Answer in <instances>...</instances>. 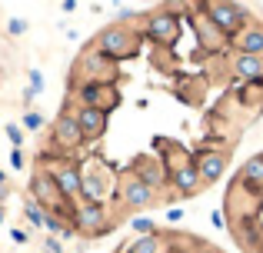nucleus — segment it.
Masks as SVG:
<instances>
[{
	"label": "nucleus",
	"instance_id": "nucleus-31",
	"mask_svg": "<svg viewBox=\"0 0 263 253\" xmlns=\"http://www.w3.org/2000/svg\"><path fill=\"white\" fill-rule=\"evenodd\" d=\"M10 167H24V153H20V150H10Z\"/></svg>",
	"mask_w": 263,
	"mask_h": 253
},
{
	"label": "nucleus",
	"instance_id": "nucleus-22",
	"mask_svg": "<svg viewBox=\"0 0 263 253\" xmlns=\"http://www.w3.org/2000/svg\"><path fill=\"white\" fill-rule=\"evenodd\" d=\"M44 230H50V233H60V237H64V233H67V223L60 220L57 213H44Z\"/></svg>",
	"mask_w": 263,
	"mask_h": 253
},
{
	"label": "nucleus",
	"instance_id": "nucleus-30",
	"mask_svg": "<svg viewBox=\"0 0 263 253\" xmlns=\"http://www.w3.org/2000/svg\"><path fill=\"white\" fill-rule=\"evenodd\" d=\"M167 220L170 223H180V220H183V210H180V207H170L167 210Z\"/></svg>",
	"mask_w": 263,
	"mask_h": 253
},
{
	"label": "nucleus",
	"instance_id": "nucleus-17",
	"mask_svg": "<svg viewBox=\"0 0 263 253\" xmlns=\"http://www.w3.org/2000/svg\"><path fill=\"white\" fill-rule=\"evenodd\" d=\"M170 180H174V187H177L180 197H193L200 187H203V183H200V177H197V167H190V163L177 167L174 173H170Z\"/></svg>",
	"mask_w": 263,
	"mask_h": 253
},
{
	"label": "nucleus",
	"instance_id": "nucleus-5",
	"mask_svg": "<svg viewBox=\"0 0 263 253\" xmlns=\"http://www.w3.org/2000/svg\"><path fill=\"white\" fill-rule=\"evenodd\" d=\"M73 227L84 237H103V233L114 230V223H110L103 203H80V207L73 210Z\"/></svg>",
	"mask_w": 263,
	"mask_h": 253
},
{
	"label": "nucleus",
	"instance_id": "nucleus-13",
	"mask_svg": "<svg viewBox=\"0 0 263 253\" xmlns=\"http://www.w3.org/2000/svg\"><path fill=\"white\" fill-rule=\"evenodd\" d=\"M134 177L140 183H147L154 193L163 190V167L154 160V157H137V160H134Z\"/></svg>",
	"mask_w": 263,
	"mask_h": 253
},
{
	"label": "nucleus",
	"instance_id": "nucleus-16",
	"mask_svg": "<svg viewBox=\"0 0 263 253\" xmlns=\"http://www.w3.org/2000/svg\"><path fill=\"white\" fill-rule=\"evenodd\" d=\"M73 117H77V127H80V133H84V140H93V137H100L103 130H107V113H100V110L80 107Z\"/></svg>",
	"mask_w": 263,
	"mask_h": 253
},
{
	"label": "nucleus",
	"instance_id": "nucleus-9",
	"mask_svg": "<svg viewBox=\"0 0 263 253\" xmlns=\"http://www.w3.org/2000/svg\"><path fill=\"white\" fill-rule=\"evenodd\" d=\"M147 33L157 40V44H170V40H177V33H180V20L174 13H167V10L150 13L147 17Z\"/></svg>",
	"mask_w": 263,
	"mask_h": 253
},
{
	"label": "nucleus",
	"instance_id": "nucleus-11",
	"mask_svg": "<svg viewBox=\"0 0 263 253\" xmlns=\"http://www.w3.org/2000/svg\"><path fill=\"white\" fill-rule=\"evenodd\" d=\"M233 47L243 57H263V27L260 24H247L243 30L233 37Z\"/></svg>",
	"mask_w": 263,
	"mask_h": 253
},
{
	"label": "nucleus",
	"instance_id": "nucleus-12",
	"mask_svg": "<svg viewBox=\"0 0 263 253\" xmlns=\"http://www.w3.org/2000/svg\"><path fill=\"white\" fill-rule=\"evenodd\" d=\"M223 170H227V153H220V150H206L203 157H200V163H197V177H200V183H217L220 177H223Z\"/></svg>",
	"mask_w": 263,
	"mask_h": 253
},
{
	"label": "nucleus",
	"instance_id": "nucleus-29",
	"mask_svg": "<svg viewBox=\"0 0 263 253\" xmlns=\"http://www.w3.org/2000/svg\"><path fill=\"white\" fill-rule=\"evenodd\" d=\"M44 250H47V253H64V247H60V240H53V237H47Z\"/></svg>",
	"mask_w": 263,
	"mask_h": 253
},
{
	"label": "nucleus",
	"instance_id": "nucleus-26",
	"mask_svg": "<svg viewBox=\"0 0 263 253\" xmlns=\"http://www.w3.org/2000/svg\"><path fill=\"white\" fill-rule=\"evenodd\" d=\"M130 230H140V237H150L154 220H147V217H137V220H130Z\"/></svg>",
	"mask_w": 263,
	"mask_h": 253
},
{
	"label": "nucleus",
	"instance_id": "nucleus-25",
	"mask_svg": "<svg viewBox=\"0 0 263 253\" xmlns=\"http://www.w3.org/2000/svg\"><path fill=\"white\" fill-rule=\"evenodd\" d=\"M7 140L13 143V150H20V143H24V130L17 124H7Z\"/></svg>",
	"mask_w": 263,
	"mask_h": 253
},
{
	"label": "nucleus",
	"instance_id": "nucleus-19",
	"mask_svg": "<svg viewBox=\"0 0 263 253\" xmlns=\"http://www.w3.org/2000/svg\"><path fill=\"white\" fill-rule=\"evenodd\" d=\"M120 253H167V243H163L157 233H150V237H140V240H134L130 247H123Z\"/></svg>",
	"mask_w": 263,
	"mask_h": 253
},
{
	"label": "nucleus",
	"instance_id": "nucleus-10",
	"mask_svg": "<svg viewBox=\"0 0 263 253\" xmlns=\"http://www.w3.org/2000/svg\"><path fill=\"white\" fill-rule=\"evenodd\" d=\"M53 140L60 143L64 150H77L80 143H84V133H80L77 127V117H70V113H60L57 120H53Z\"/></svg>",
	"mask_w": 263,
	"mask_h": 253
},
{
	"label": "nucleus",
	"instance_id": "nucleus-14",
	"mask_svg": "<svg viewBox=\"0 0 263 253\" xmlns=\"http://www.w3.org/2000/svg\"><path fill=\"white\" fill-rule=\"evenodd\" d=\"M53 183H57V190L70 200V197H80V167L77 163H60V167L50 170Z\"/></svg>",
	"mask_w": 263,
	"mask_h": 253
},
{
	"label": "nucleus",
	"instance_id": "nucleus-3",
	"mask_svg": "<svg viewBox=\"0 0 263 253\" xmlns=\"http://www.w3.org/2000/svg\"><path fill=\"white\" fill-rule=\"evenodd\" d=\"M73 70H77L80 84H114L117 80V64L110 57H103V53H97L93 47L87 53H80Z\"/></svg>",
	"mask_w": 263,
	"mask_h": 253
},
{
	"label": "nucleus",
	"instance_id": "nucleus-6",
	"mask_svg": "<svg viewBox=\"0 0 263 253\" xmlns=\"http://www.w3.org/2000/svg\"><path fill=\"white\" fill-rule=\"evenodd\" d=\"M203 17L210 20L213 27H217L220 33H227V37H237L240 30H243V17H247V10L240 4H206L203 7Z\"/></svg>",
	"mask_w": 263,
	"mask_h": 253
},
{
	"label": "nucleus",
	"instance_id": "nucleus-8",
	"mask_svg": "<svg viewBox=\"0 0 263 253\" xmlns=\"http://www.w3.org/2000/svg\"><path fill=\"white\" fill-rule=\"evenodd\" d=\"M120 203L127 210H147V207H154L157 203V193L147 187V183H140L134 173H127L120 180Z\"/></svg>",
	"mask_w": 263,
	"mask_h": 253
},
{
	"label": "nucleus",
	"instance_id": "nucleus-32",
	"mask_svg": "<svg viewBox=\"0 0 263 253\" xmlns=\"http://www.w3.org/2000/svg\"><path fill=\"white\" fill-rule=\"evenodd\" d=\"M60 7H64V13H73V10H77V4H73V0H64Z\"/></svg>",
	"mask_w": 263,
	"mask_h": 253
},
{
	"label": "nucleus",
	"instance_id": "nucleus-7",
	"mask_svg": "<svg viewBox=\"0 0 263 253\" xmlns=\"http://www.w3.org/2000/svg\"><path fill=\"white\" fill-rule=\"evenodd\" d=\"M77 100L84 107H90V110H114L117 104H120V93L114 90V84H80L77 87Z\"/></svg>",
	"mask_w": 263,
	"mask_h": 253
},
{
	"label": "nucleus",
	"instance_id": "nucleus-15",
	"mask_svg": "<svg viewBox=\"0 0 263 253\" xmlns=\"http://www.w3.org/2000/svg\"><path fill=\"white\" fill-rule=\"evenodd\" d=\"M230 70L243 84H260L263 80V57H243V53H237L230 60Z\"/></svg>",
	"mask_w": 263,
	"mask_h": 253
},
{
	"label": "nucleus",
	"instance_id": "nucleus-28",
	"mask_svg": "<svg viewBox=\"0 0 263 253\" xmlns=\"http://www.w3.org/2000/svg\"><path fill=\"white\" fill-rule=\"evenodd\" d=\"M10 237H13V243H27L30 240V233H27L24 227H17V230H10Z\"/></svg>",
	"mask_w": 263,
	"mask_h": 253
},
{
	"label": "nucleus",
	"instance_id": "nucleus-4",
	"mask_svg": "<svg viewBox=\"0 0 263 253\" xmlns=\"http://www.w3.org/2000/svg\"><path fill=\"white\" fill-rule=\"evenodd\" d=\"M110 190H114V173H110L100 160H90L87 167L80 170V197H84L87 203H100Z\"/></svg>",
	"mask_w": 263,
	"mask_h": 253
},
{
	"label": "nucleus",
	"instance_id": "nucleus-23",
	"mask_svg": "<svg viewBox=\"0 0 263 253\" xmlns=\"http://www.w3.org/2000/svg\"><path fill=\"white\" fill-rule=\"evenodd\" d=\"M7 30H10V37H24V33L30 30V24H27L24 17H10L7 20Z\"/></svg>",
	"mask_w": 263,
	"mask_h": 253
},
{
	"label": "nucleus",
	"instance_id": "nucleus-34",
	"mask_svg": "<svg viewBox=\"0 0 263 253\" xmlns=\"http://www.w3.org/2000/svg\"><path fill=\"white\" fill-rule=\"evenodd\" d=\"M0 223H4V210H0Z\"/></svg>",
	"mask_w": 263,
	"mask_h": 253
},
{
	"label": "nucleus",
	"instance_id": "nucleus-24",
	"mask_svg": "<svg viewBox=\"0 0 263 253\" xmlns=\"http://www.w3.org/2000/svg\"><path fill=\"white\" fill-rule=\"evenodd\" d=\"M20 124H24V130H33V133H37L40 127H44V117H40V113H24V120H20Z\"/></svg>",
	"mask_w": 263,
	"mask_h": 253
},
{
	"label": "nucleus",
	"instance_id": "nucleus-1",
	"mask_svg": "<svg viewBox=\"0 0 263 253\" xmlns=\"http://www.w3.org/2000/svg\"><path fill=\"white\" fill-rule=\"evenodd\" d=\"M93 50H97V53H103V57H110V60H117V57H130V53H137V33L130 30L127 24L103 27V30L93 37Z\"/></svg>",
	"mask_w": 263,
	"mask_h": 253
},
{
	"label": "nucleus",
	"instance_id": "nucleus-18",
	"mask_svg": "<svg viewBox=\"0 0 263 253\" xmlns=\"http://www.w3.org/2000/svg\"><path fill=\"white\" fill-rule=\"evenodd\" d=\"M193 30H197V40L203 47H210V50H220V47L227 44V33H220L217 27L203 17V13H200V17H193Z\"/></svg>",
	"mask_w": 263,
	"mask_h": 253
},
{
	"label": "nucleus",
	"instance_id": "nucleus-2",
	"mask_svg": "<svg viewBox=\"0 0 263 253\" xmlns=\"http://www.w3.org/2000/svg\"><path fill=\"white\" fill-rule=\"evenodd\" d=\"M30 193H33V203H37L44 213H57L60 217V210H67V197L57 190L50 170H44V167L33 170V177H30Z\"/></svg>",
	"mask_w": 263,
	"mask_h": 253
},
{
	"label": "nucleus",
	"instance_id": "nucleus-27",
	"mask_svg": "<svg viewBox=\"0 0 263 253\" xmlns=\"http://www.w3.org/2000/svg\"><path fill=\"white\" fill-rule=\"evenodd\" d=\"M30 90H44V77H40V70H30Z\"/></svg>",
	"mask_w": 263,
	"mask_h": 253
},
{
	"label": "nucleus",
	"instance_id": "nucleus-21",
	"mask_svg": "<svg viewBox=\"0 0 263 253\" xmlns=\"http://www.w3.org/2000/svg\"><path fill=\"white\" fill-rule=\"evenodd\" d=\"M24 213H27V220H30L33 227H40V230H44V210H40L33 200H27V203H24Z\"/></svg>",
	"mask_w": 263,
	"mask_h": 253
},
{
	"label": "nucleus",
	"instance_id": "nucleus-33",
	"mask_svg": "<svg viewBox=\"0 0 263 253\" xmlns=\"http://www.w3.org/2000/svg\"><path fill=\"white\" fill-rule=\"evenodd\" d=\"M4 183H7V173H4V170H0V187H4Z\"/></svg>",
	"mask_w": 263,
	"mask_h": 253
},
{
	"label": "nucleus",
	"instance_id": "nucleus-20",
	"mask_svg": "<svg viewBox=\"0 0 263 253\" xmlns=\"http://www.w3.org/2000/svg\"><path fill=\"white\" fill-rule=\"evenodd\" d=\"M240 183L247 187H263V157H250L240 170Z\"/></svg>",
	"mask_w": 263,
	"mask_h": 253
}]
</instances>
